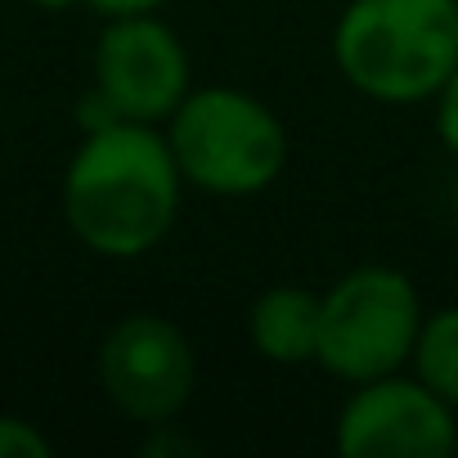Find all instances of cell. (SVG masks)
I'll list each match as a JSON object with an SVG mask.
<instances>
[{"label": "cell", "instance_id": "1", "mask_svg": "<svg viewBox=\"0 0 458 458\" xmlns=\"http://www.w3.org/2000/svg\"><path fill=\"white\" fill-rule=\"evenodd\" d=\"M184 189L189 184L162 126L113 122L77 140L59 202L68 234L86 252L104 261H135L171 239Z\"/></svg>", "mask_w": 458, "mask_h": 458}, {"label": "cell", "instance_id": "2", "mask_svg": "<svg viewBox=\"0 0 458 458\" xmlns=\"http://www.w3.org/2000/svg\"><path fill=\"white\" fill-rule=\"evenodd\" d=\"M333 68L373 104H431L458 68V0H346L333 23Z\"/></svg>", "mask_w": 458, "mask_h": 458}, {"label": "cell", "instance_id": "3", "mask_svg": "<svg viewBox=\"0 0 458 458\" xmlns=\"http://www.w3.org/2000/svg\"><path fill=\"white\" fill-rule=\"evenodd\" d=\"M162 131L184 184L211 198H257L288 166L284 117L243 86H193Z\"/></svg>", "mask_w": 458, "mask_h": 458}, {"label": "cell", "instance_id": "4", "mask_svg": "<svg viewBox=\"0 0 458 458\" xmlns=\"http://www.w3.org/2000/svg\"><path fill=\"white\" fill-rule=\"evenodd\" d=\"M422 293L395 266H355L319 293V351L315 364L355 386L382 373L409 369L418 328H422Z\"/></svg>", "mask_w": 458, "mask_h": 458}, {"label": "cell", "instance_id": "5", "mask_svg": "<svg viewBox=\"0 0 458 458\" xmlns=\"http://www.w3.org/2000/svg\"><path fill=\"white\" fill-rule=\"evenodd\" d=\"M95 377L104 400L126 422H175L193 400L198 355L175 319L157 310H131L104 333L95 351Z\"/></svg>", "mask_w": 458, "mask_h": 458}, {"label": "cell", "instance_id": "6", "mask_svg": "<svg viewBox=\"0 0 458 458\" xmlns=\"http://www.w3.org/2000/svg\"><path fill=\"white\" fill-rule=\"evenodd\" d=\"M342 458H449L458 449V409L413 373L355 382L333 418Z\"/></svg>", "mask_w": 458, "mask_h": 458}, {"label": "cell", "instance_id": "7", "mask_svg": "<svg viewBox=\"0 0 458 458\" xmlns=\"http://www.w3.org/2000/svg\"><path fill=\"white\" fill-rule=\"evenodd\" d=\"M90 86L126 122L162 126L180 99L193 90V64L184 41L162 14L104 19V32L90 55Z\"/></svg>", "mask_w": 458, "mask_h": 458}, {"label": "cell", "instance_id": "8", "mask_svg": "<svg viewBox=\"0 0 458 458\" xmlns=\"http://www.w3.org/2000/svg\"><path fill=\"white\" fill-rule=\"evenodd\" d=\"M248 342L266 364L301 369L319 351V293L306 284H270L248 310Z\"/></svg>", "mask_w": 458, "mask_h": 458}, {"label": "cell", "instance_id": "9", "mask_svg": "<svg viewBox=\"0 0 458 458\" xmlns=\"http://www.w3.org/2000/svg\"><path fill=\"white\" fill-rule=\"evenodd\" d=\"M409 373L458 409V306H436L422 315Z\"/></svg>", "mask_w": 458, "mask_h": 458}, {"label": "cell", "instance_id": "10", "mask_svg": "<svg viewBox=\"0 0 458 458\" xmlns=\"http://www.w3.org/2000/svg\"><path fill=\"white\" fill-rule=\"evenodd\" d=\"M50 436L23 418V413H0V458H50Z\"/></svg>", "mask_w": 458, "mask_h": 458}, {"label": "cell", "instance_id": "11", "mask_svg": "<svg viewBox=\"0 0 458 458\" xmlns=\"http://www.w3.org/2000/svg\"><path fill=\"white\" fill-rule=\"evenodd\" d=\"M431 117H436V140L440 148L458 162V68L445 77V86L431 99Z\"/></svg>", "mask_w": 458, "mask_h": 458}, {"label": "cell", "instance_id": "12", "mask_svg": "<svg viewBox=\"0 0 458 458\" xmlns=\"http://www.w3.org/2000/svg\"><path fill=\"white\" fill-rule=\"evenodd\" d=\"M148 436L140 440V454L144 458H193L202 445L193 440V436H184L180 431V418L175 422H153V427H144Z\"/></svg>", "mask_w": 458, "mask_h": 458}, {"label": "cell", "instance_id": "13", "mask_svg": "<svg viewBox=\"0 0 458 458\" xmlns=\"http://www.w3.org/2000/svg\"><path fill=\"white\" fill-rule=\"evenodd\" d=\"M72 117H77V131L86 135V131H99V126H113V122H126L113 104H108V95H99L95 86L77 99V108H72Z\"/></svg>", "mask_w": 458, "mask_h": 458}, {"label": "cell", "instance_id": "14", "mask_svg": "<svg viewBox=\"0 0 458 458\" xmlns=\"http://www.w3.org/2000/svg\"><path fill=\"white\" fill-rule=\"evenodd\" d=\"M99 19H131V14H162L171 0H81Z\"/></svg>", "mask_w": 458, "mask_h": 458}, {"label": "cell", "instance_id": "15", "mask_svg": "<svg viewBox=\"0 0 458 458\" xmlns=\"http://www.w3.org/2000/svg\"><path fill=\"white\" fill-rule=\"evenodd\" d=\"M32 10H46V14H64V10H77L81 0H28Z\"/></svg>", "mask_w": 458, "mask_h": 458}, {"label": "cell", "instance_id": "16", "mask_svg": "<svg viewBox=\"0 0 458 458\" xmlns=\"http://www.w3.org/2000/svg\"><path fill=\"white\" fill-rule=\"evenodd\" d=\"M454 220H458V184H454Z\"/></svg>", "mask_w": 458, "mask_h": 458}, {"label": "cell", "instance_id": "17", "mask_svg": "<svg viewBox=\"0 0 458 458\" xmlns=\"http://www.w3.org/2000/svg\"><path fill=\"white\" fill-rule=\"evenodd\" d=\"M454 454H458V449H454Z\"/></svg>", "mask_w": 458, "mask_h": 458}]
</instances>
